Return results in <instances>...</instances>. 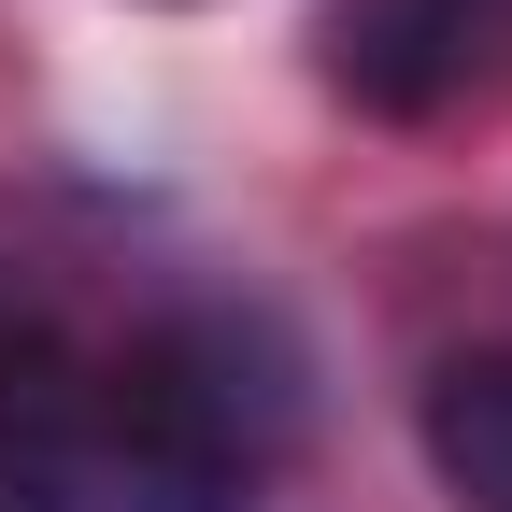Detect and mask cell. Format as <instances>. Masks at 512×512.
Segmentation results:
<instances>
[{"label": "cell", "mask_w": 512, "mask_h": 512, "mask_svg": "<svg viewBox=\"0 0 512 512\" xmlns=\"http://www.w3.org/2000/svg\"><path fill=\"white\" fill-rule=\"evenodd\" d=\"M328 86L384 128L512 100V0H328Z\"/></svg>", "instance_id": "obj_2"}, {"label": "cell", "mask_w": 512, "mask_h": 512, "mask_svg": "<svg viewBox=\"0 0 512 512\" xmlns=\"http://www.w3.org/2000/svg\"><path fill=\"white\" fill-rule=\"evenodd\" d=\"M427 470L470 512H512V356H456L427 384Z\"/></svg>", "instance_id": "obj_3"}, {"label": "cell", "mask_w": 512, "mask_h": 512, "mask_svg": "<svg viewBox=\"0 0 512 512\" xmlns=\"http://www.w3.org/2000/svg\"><path fill=\"white\" fill-rule=\"evenodd\" d=\"M285 441L299 384L242 313L0 356V512H256Z\"/></svg>", "instance_id": "obj_1"}]
</instances>
